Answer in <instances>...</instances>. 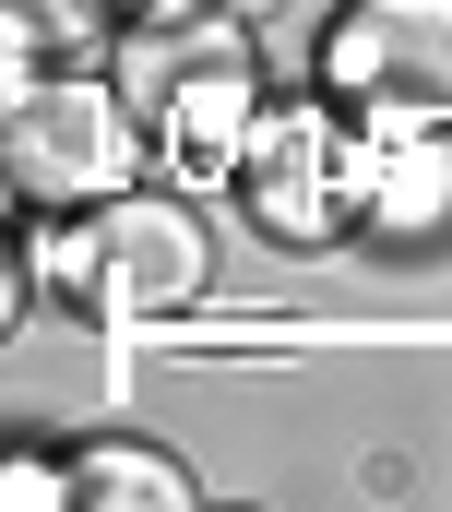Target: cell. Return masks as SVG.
<instances>
[{
    "instance_id": "cell-1",
    "label": "cell",
    "mask_w": 452,
    "mask_h": 512,
    "mask_svg": "<svg viewBox=\"0 0 452 512\" xmlns=\"http://www.w3.org/2000/svg\"><path fill=\"white\" fill-rule=\"evenodd\" d=\"M24 262L84 322H179L215 286V227L179 179H131L96 215H24Z\"/></svg>"
},
{
    "instance_id": "cell-10",
    "label": "cell",
    "mask_w": 452,
    "mask_h": 512,
    "mask_svg": "<svg viewBox=\"0 0 452 512\" xmlns=\"http://www.w3.org/2000/svg\"><path fill=\"white\" fill-rule=\"evenodd\" d=\"M215 12H238V24H274V12H286V0H215Z\"/></svg>"
},
{
    "instance_id": "cell-9",
    "label": "cell",
    "mask_w": 452,
    "mask_h": 512,
    "mask_svg": "<svg viewBox=\"0 0 452 512\" xmlns=\"http://www.w3.org/2000/svg\"><path fill=\"white\" fill-rule=\"evenodd\" d=\"M179 12H215V0H119V24H179Z\"/></svg>"
},
{
    "instance_id": "cell-4",
    "label": "cell",
    "mask_w": 452,
    "mask_h": 512,
    "mask_svg": "<svg viewBox=\"0 0 452 512\" xmlns=\"http://www.w3.org/2000/svg\"><path fill=\"white\" fill-rule=\"evenodd\" d=\"M310 84L345 96L357 120L452 108V0H334L322 48H310Z\"/></svg>"
},
{
    "instance_id": "cell-7",
    "label": "cell",
    "mask_w": 452,
    "mask_h": 512,
    "mask_svg": "<svg viewBox=\"0 0 452 512\" xmlns=\"http://www.w3.org/2000/svg\"><path fill=\"white\" fill-rule=\"evenodd\" d=\"M0 48H12V72H72V60H108V48H119V0H12Z\"/></svg>"
},
{
    "instance_id": "cell-3",
    "label": "cell",
    "mask_w": 452,
    "mask_h": 512,
    "mask_svg": "<svg viewBox=\"0 0 452 512\" xmlns=\"http://www.w3.org/2000/svg\"><path fill=\"white\" fill-rule=\"evenodd\" d=\"M357 143L369 120L345 96H274L262 131H250V167H238V215L274 239V251H334L357 239Z\"/></svg>"
},
{
    "instance_id": "cell-2",
    "label": "cell",
    "mask_w": 452,
    "mask_h": 512,
    "mask_svg": "<svg viewBox=\"0 0 452 512\" xmlns=\"http://www.w3.org/2000/svg\"><path fill=\"white\" fill-rule=\"evenodd\" d=\"M0 155H12V203H24V215H96L131 179H155V120L131 108V84H119L108 60L12 72Z\"/></svg>"
},
{
    "instance_id": "cell-8",
    "label": "cell",
    "mask_w": 452,
    "mask_h": 512,
    "mask_svg": "<svg viewBox=\"0 0 452 512\" xmlns=\"http://www.w3.org/2000/svg\"><path fill=\"white\" fill-rule=\"evenodd\" d=\"M0 501H12V512L84 501V489H72V453H60V441H12V453H0Z\"/></svg>"
},
{
    "instance_id": "cell-5",
    "label": "cell",
    "mask_w": 452,
    "mask_h": 512,
    "mask_svg": "<svg viewBox=\"0 0 452 512\" xmlns=\"http://www.w3.org/2000/svg\"><path fill=\"white\" fill-rule=\"evenodd\" d=\"M357 239L393 262L452 251V108H393L357 143Z\"/></svg>"
},
{
    "instance_id": "cell-6",
    "label": "cell",
    "mask_w": 452,
    "mask_h": 512,
    "mask_svg": "<svg viewBox=\"0 0 452 512\" xmlns=\"http://www.w3.org/2000/svg\"><path fill=\"white\" fill-rule=\"evenodd\" d=\"M72 453V489L96 512H191L203 501V477L167 453V441H143V429H84V441H60Z\"/></svg>"
}]
</instances>
